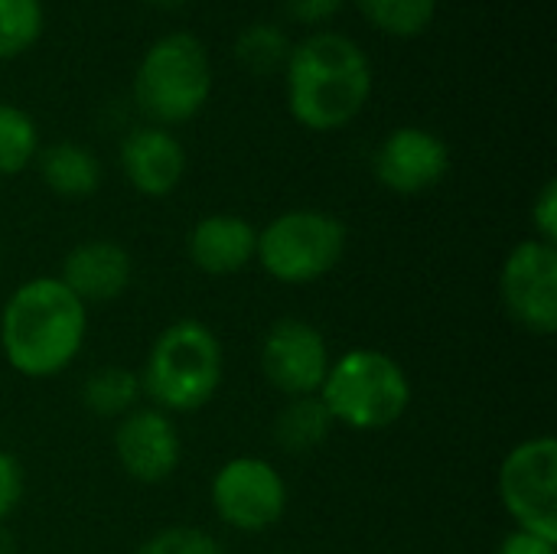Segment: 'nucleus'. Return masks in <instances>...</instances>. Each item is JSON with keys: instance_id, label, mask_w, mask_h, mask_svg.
I'll return each mask as SVG.
<instances>
[{"instance_id": "obj_1", "label": "nucleus", "mask_w": 557, "mask_h": 554, "mask_svg": "<svg viewBox=\"0 0 557 554\" xmlns=\"http://www.w3.org/2000/svg\"><path fill=\"white\" fill-rule=\"evenodd\" d=\"M375 75L366 49L336 29H320L290 49L284 95L290 118L307 131H339L369 104Z\"/></svg>"}, {"instance_id": "obj_2", "label": "nucleus", "mask_w": 557, "mask_h": 554, "mask_svg": "<svg viewBox=\"0 0 557 554\" xmlns=\"http://www.w3.org/2000/svg\"><path fill=\"white\" fill-rule=\"evenodd\" d=\"M88 336V307L59 281H23L0 313V349L26 379H52L75 362Z\"/></svg>"}, {"instance_id": "obj_3", "label": "nucleus", "mask_w": 557, "mask_h": 554, "mask_svg": "<svg viewBox=\"0 0 557 554\" xmlns=\"http://www.w3.org/2000/svg\"><path fill=\"white\" fill-rule=\"evenodd\" d=\"M225 376V356L219 336L186 317L170 323L150 346L140 389L153 402V408L166 415H186L199 411L219 395Z\"/></svg>"}, {"instance_id": "obj_4", "label": "nucleus", "mask_w": 557, "mask_h": 554, "mask_svg": "<svg viewBox=\"0 0 557 554\" xmlns=\"http://www.w3.org/2000/svg\"><path fill=\"white\" fill-rule=\"evenodd\" d=\"M320 398L336 424L349 431H385L408 415L411 379L382 349H349L330 362Z\"/></svg>"}, {"instance_id": "obj_5", "label": "nucleus", "mask_w": 557, "mask_h": 554, "mask_svg": "<svg viewBox=\"0 0 557 554\" xmlns=\"http://www.w3.org/2000/svg\"><path fill=\"white\" fill-rule=\"evenodd\" d=\"M212 95V62L199 36L186 29L163 33L147 46L134 72V101L160 124L193 121Z\"/></svg>"}, {"instance_id": "obj_6", "label": "nucleus", "mask_w": 557, "mask_h": 554, "mask_svg": "<svg viewBox=\"0 0 557 554\" xmlns=\"http://www.w3.org/2000/svg\"><path fill=\"white\" fill-rule=\"evenodd\" d=\"M346 245L343 219L323 209H287L258 232L255 261L281 284H313L336 271Z\"/></svg>"}, {"instance_id": "obj_7", "label": "nucleus", "mask_w": 557, "mask_h": 554, "mask_svg": "<svg viewBox=\"0 0 557 554\" xmlns=\"http://www.w3.org/2000/svg\"><path fill=\"white\" fill-rule=\"evenodd\" d=\"M496 490L516 529L557 542V441L552 434L516 444L499 467Z\"/></svg>"}, {"instance_id": "obj_8", "label": "nucleus", "mask_w": 557, "mask_h": 554, "mask_svg": "<svg viewBox=\"0 0 557 554\" xmlns=\"http://www.w3.org/2000/svg\"><path fill=\"white\" fill-rule=\"evenodd\" d=\"M215 516L235 532H268L287 513V483L274 464L261 457L225 460L209 487Z\"/></svg>"}, {"instance_id": "obj_9", "label": "nucleus", "mask_w": 557, "mask_h": 554, "mask_svg": "<svg viewBox=\"0 0 557 554\" xmlns=\"http://www.w3.org/2000/svg\"><path fill=\"white\" fill-rule=\"evenodd\" d=\"M499 294L512 323L535 336H552L557 330V245L519 242L503 261Z\"/></svg>"}, {"instance_id": "obj_10", "label": "nucleus", "mask_w": 557, "mask_h": 554, "mask_svg": "<svg viewBox=\"0 0 557 554\" xmlns=\"http://www.w3.org/2000/svg\"><path fill=\"white\" fill-rule=\"evenodd\" d=\"M330 362L326 336L300 317H284L264 333L261 372L287 398L320 395Z\"/></svg>"}, {"instance_id": "obj_11", "label": "nucleus", "mask_w": 557, "mask_h": 554, "mask_svg": "<svg viewBox=\"0 0 557 554\" xmlns=\"http://www.w3.org/2000/svg\"><path fill=\"white\" fill-rule=\"evenodd\" d=\"M114 457L137 483H163L183 460V441L173 418L153 405H137L114 428Z\"/></svg>"}, {"instance_id": "obj_12", "label": "nucleus", "mask_w": 557, "mask_h": 554, "mask_svg": "<svg viewBox=\"0 0 557 554\" xmlns=\"http://www.w3.org/2000/svg\"><path fill=\"white\" fill-rule=\"evenodd\" d=\"M450 170V147L428 127H395L375 150V176L398 196L434 189Z\"/></svg>"}, {"instance_id": "obj_13", "label": "nucleus", "mask_w": 557, "mask_h": 554, "mask_svg": "<svg viewBox=\"0 0 557 554\" xmlns=\"http://www.w3.org/2000/svg\"><path fill=\"white\" fill-rule=\"evenodd\" d=\"M121 170L140 196H170L186 173V150L170 127L144 124L121 140Z\"/></svg>"}, {"instance_id": "obj_14", "label": "nucleus", "mask_w": 557, "mask_h": 554, "mask_svg": "<svg viewBox=\"0 0 557 554\" xmlns=\"http://www.w3.org/2000/svg\"><path fill=\"white\" fill-rule=\"evenodd\" d=\"M59 281L85 304H111L117 300L131 281H134V261L127 255L124 245L111 242V238H88L78 242L65 261H62V274Z\"/></svg>"}, {"instance_id": "obj_15", "label": "nucleus", "mask_w": 557, "mask_h": 554, "mask_svg": "<svg viewBox=\"0 0 557 554\" xmlns=\"http://www.w3.org/2000/svg\"><path fill=\"white\" fill-rule=\"evenodd\" d=\"M258 229L235 212L202 216L186 235L189 261L209 278H232L255 261Z\"/></svg>"}, {"instance_id": "obj_16", "label": "nucleus", "mask_w": 557, "mask_h": 554, "mask_svg": "<svg viewBox=\"0 0 557 554\" xmlns=\"http://www.w3.org/2000/svg\"><path fill=\"white\" fill-rule=\"evenodd\" d=\"M36 167L49 193L62 199H85L101 186V160L75 140H59L42 147L36 153Z\"/></svg>"}, {"instance_id": "obj_17", "label": "nucleus", "mask_w": 557, "mask_h": 554, "mask_svg": "<svg viewBox=\"0 0 557 554\" xmlns=\"http://www.w3.org/2000/svg\"><path fill=\"white\" fill-rule=\"evenodd\" d=\"M333 428H336V421L326 411L320 395L287 398L284 411L274 421V441L287 454H310L333 434Z\"/></svg>"}, {"instance_id": "obj_18", "label": "nucleus", "mask_w": 557, "mask_h": 554, "mask_svg": "<svg viewBox=\"0 0 557 554\" xmlns=\"http://www.w3.org/2000/svg\"><path fill=\"white\" fill-rule=\"evenodd\" d=\"M140 376L127 366H98L82 385V405L104 421H121L140 405Z\"/></svg>"}, {"instance_id": "obj_19", "label": "nucleus", "mask_w": 557, "mask_h": 554, "mask_svg": "<svg viewBox=\"0 0 557 554\" xmlns=\"http://www.w3.org/2000/svg\"><path fill=\"white\" fill-rule=\"evenodd\" d=\"M290 36L274 26V23H251L235 36V59L251 72V75H271L284 72L290 59Z\"/></svg>"}, {"instance_id": "obj_20", "label": "nucleus", "mask_w": 557, "mask_h": 554, "mask_svg": "<svg viewBox=\"0 0 557 554\" xmlns=\"http://www.w3.org/2000/svg\"><path fill=\"white\" fill-rule=\"evenodd\" d=\"M356 7L375 29L398 39L421 36L437 13V0H356Z\"/></svg>"}, {"instance_id": "obj_21", "label": "nucleus", "mask_w": 557, "mask_h": 554, "mask_svg": "<svg viewBox=\"0 0 557 554\" xmlns=\"http://www.w3.org/2000/svg\"><path fill=\"white\" fill-rule=\"evenodd\" d=\"M39 153V131L36 121L10 104L0 101V176H16L23 173Z\"/></svg>"}, {"instance_id": "obj_22", "label": "nucleus", "mask_w": 557, "mask_h": 554, "mask_svg": "<svg viewBox=\"0 0 557 554\" xmlns=\"http://www.w3.org/2000/svg\"><path fill=\"white\" fill-rule=\"evenodd\" d=\"M42 0H0V59L33 49L42 36Z\"/></svg>"}, {"instance_id": "obj_23", "label": "nucleus", "mask_w": 557, "mask_h": 554, "mask_svg": "<svg viewBox=\"0 0 557 554\" xmlns=\"http://www.w3.org/2000/svg\"><path fill=\"white\" fill-rule=\"evenodd\" d=\"M137 554H225L219 539L196 526H166L153 532Z\"/></svg>"}, {"instance_id": "obj_24", "label": "nucleus", "mask_w": 557, "mask_h": 554, "mask_svg": "<svg viewBox=\"0 0 557 554\" xmlns=\"http://www.w3.org/2000/svg\"><path fill=\"white\" fill-rule=\"evenodd\" d=\"M532 229L545 245H557V183L545 180L539 196L532 199Z\"/></svg>"}, {"instance_id": "obj_25", "label": "nucleus", "mask_w": 557, "mask_h": 554, "mask_svg": "<svg viewBox=\"0 0 557 554\" xmlns=\"http://www.w3.org/2000/svg\"><path fill=\"white\" fill-rule=\"evenodd\" d=\"M23 490H26V480H23L20 460L13 454L0 451V522H7L16 513Z\"/></svg>"}, {"instance_id": "obj_26", "label": "nucleus", "mask_w": 557, "mask_h": 554, "mask_svg": "<svg viewBox=\"0 0 557 554\" xmlns=\"http://www.w3.org/2000/svg\"><path fill=\"white\" fill-rule=\"evenodd\" d=\"M343 7H346V0H284L287 16L304 26H320V23L333 20Z\"/></svg>"}, {"instance_id": "obj_27", "label": "nucleus", "mask_w": 557, "mask_h": 554, "mask_svg": "<svg viewBox=\"0 0 557 554\" xmlns=\"http://www.w3.org/2000/svg\"><path fill=\"white\" fill-rule=\"evenodd\" d=\"M496 554H557V542L545 539V535H535V532H525V529H512L499 542Z\"/></svg>"}, {"instance_id": "obj_28", "label": "nucleus", "mask_w": 557, "mask_h": 554, "mask_svg": "<svg viewBox=\"0 0 557 554\" xmlns=\"http://www.w3.org/2000/svg\"><path fill=\"white\" fill-rule=\"evenodd\" d=\"M147 3L163 7V10H173V7H183V3H189V0H147Z\"/></svg>"}]
</instances>
